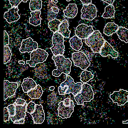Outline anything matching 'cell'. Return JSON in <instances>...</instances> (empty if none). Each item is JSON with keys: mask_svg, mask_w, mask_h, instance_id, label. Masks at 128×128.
<instances>
[{"mask_svg": "<svg viewBox=\"0 0 128 128\" xmlns=\"http://www.w3.org/2000/svg\"><path fill=\"white\" fill-rule=\"evenodd\" d=\"M10 4L12 6V8L14 7H17L19 4L22 2V0H9Z\"/></svg>", "mask_w": 128, "mask_h": 128, "instance_id": "8d00e7d4", "label": "cell"}, {"mask_svg": "<svg viewBox=\"0 0 128 128\" xmlns=\"http://www.w3.org/2000/svg\"><path fill=\"white\" fill-rule=\"evenodd\" d=\"M82 85L81 82L74 83V79L70 76L68 75H66V80L60 84V86L62 87H64L65 86H68V88L65 92V94L72 93L74 96L76 95L78 93H80Z\"/></svg>", "mask_w": 128, "mask_h": 128, "instance_id": "8992f818", "label": "cell"}, {"mask_svg": "<svg viewBox=\"0 0 128 128\" xmlns=\"http://www.w3.org/2000/svg\"><path fill=\"white\" fill-rule=\"evenodd\" d=\"M10 115L8 108L5 107L4 108V122L8 121Z\"/></svg>", "mask_w": 128, "mask_h": 128, "instance_id": "e575fe53", "label": "cell"}, {"mask_svg": "<svg viewBox=\"0 0 128 128\" xmlns=\"http://www.w3.org/2000/svg\"><path fill=\"white\" fill-rule=\"evenodd\" d=\"M64 38L61 34L56 32L52 37V44L53 46L50 48L54 55H62L64 51Z\"/></svg>", "mask_w": 128, "mask_h": 128, "instance_id": "277c9868", "label": "cell"}, {"mask_svg": "<svg viewBox=\"0 0 128 128\" xmlns=\"http://www.w3.org/2000/svg\"><path fill=\"white\" fill-rule=\"evenodd\" d=\"M115 10L114 7L112 4H109L105 8V12L102 16L104 18H112L114 17Z\"/></svg>", "mask_w": 128, "mask_h": 128, "instance_id": "484cf974", "label": "cell"}, {"mask_svg": "<svg viewBox=\"0 0 128 128\" xmlns=\"http://www.w3.org/2000/svg\"><path fill=\"white\" fill-rule=\"evenodd\" d=\"M51 8L52 9V11L55 13L58 14L59 12V9L56 7H52Z\"/></svg>", "mask_w": 128, "mask_h": 128, "instance_id": "ee69618b", "label": "cell"}, {"mask_svg": "<svg viewBox=\"0 0 128 128\" xmlns=\"http://www.w3.org/2000/svg\"><path fill=\"white\" fill-rule=\"evenodd\" d=\"M61 23L60 20L55 19L50 21L48 25L50 30L55 33L59 30V26Z\"/></svg>", "mask_w": 128, "mask_h": 128, "instance_id": "83f0119b", "label": "cell"}, {"mask_svg": "<svg viewBox=\"0 0 128 128\" xmlns=\"http://www.w3.org/2000/svg\"><path fill=\"white\" fill-rule=\"evenodd\" d=\"M96 8L94 4H83L81 12V18L82 19H87L92 20L96 17Z\"/></svg>", "mask_w": 128, "mask_h": 128, "instance_id": "ba28073f", "label": "cell"}, {"mask_svg": "<svg viewBox=\"0 0 128 128\" xmlns=\"http://www.w3.org/2000/svg\"><path fill=\"white\" fill-rule=\"evenodd\" d=\"M80 77H81L80 80L83 83H85L93 78L94 76L91 72L85 70L82 72L80 75Z\"/></svg>", "mask_w": 128, "mask_h": 128, "instance_id": "f546056e", "label": "cell"}, {"mask_svg": "<svg viewBox=\"0 0 128 128\" xmlns=\"http://www.w3.org/2000/svg\"><path fill=\"white\" fill-rule=\"evenodd\" d=\"M72 60L74 65L80 67L82 70H86L90 64L86 56L82 52L73 53Z\"/></svg>", "mask_w": 128, "mask_h": 128, "instance_id": "52a82bcc", "label": "cell"}, {"mask_svg": "<svg viewBox=\"0 0 128 128\" xmlns=\"http://www.w3.org/2000/svg\"><path fill=\"white\" fill-rule=\"evenodd\" d=\"M68 87L67 86H65L64 87H62L61 86H59L58 88V92L60 95H64L65 92L66 90H68Z\"/></svg>", "mask_w": 128, "mask_h": 128, "instance_id": "d590c367", "label": "cell"}, {"mask_svg": "<svg viewBox=\"0 0 128 128\" xmlns=\"http://www.w3.org/2000/svg\"><path fill=\"white\" fill-rule=\"evenodd\" d=\"M94 32L92 26L81 24L76 27L75 34L81 39L88 38Z\"/></svg>", "mask_w": 128, "mask_h": 128, "instance_id": "30bf717a", "label": "cell"}, {"mask_svg": "<svg viewBox=\"0 0 128 128\" xmlns=\"http://www.w3.org/2000/svg\"><path fill=\"white\" fill-rule=\"evenodd\" d=\"M25 120L24 119H22L16 121L14 123V124H24Z\"/></svg>", "mask_w": 128, "mask_h": 128, "instance_id": "b9f144b4", "label": "cell"}, {"mask_svg": "<svg viewBox=\"0 0 128 128\" xmlns=\"http://www.w3.org/2000/svg\"><path fill=\"white\" fill-rule=\"evenodd\" d=\"M68 24L67 20H65L62 22L59 26L58 32L66 38H68L70 34V31L68 30Z\"/></svg>", "mask_w": 128, "mask_h": 128, "instance_id": "ffe728a7", "label": "cell"}, {"mask_svg": "<svg viewBox=\"0 0 128 128\" xmlns=\"http://www.w3.org/2000/svg\"><path fill=\"white\" fill-rule=\"evenodd\" d=\"M35 103L30 102L26 106V112L30 114L34 112L35 110Z\"/></svg>", "mask_w": 128, "mask_h": 128, "instance_id": "1f68e13d", "label": "cell"}, {"mask_svg": "<svg viewBox=\"0 0 128 128\" xmlns=\"http://www.w3.org/2000/svg\"><path fill=\"white\" fill-rule=\"evenodd\" d=\"M31 18H29V22L31 24L35 26L41 24V18L40 17L41 11H36L30 12Z\"/></svg>", "mask_w": 128, "mask_h": 128, "instance_id": "44dd1931", "label": "cell"}, {"mask_svg": "<svg viewBox=\"0 0 128 128\" xmlns=\"http://www.w3.org/2000/svg\"><path fill=\"white\" fill-rule=\"evenodd\" d=\"M59 107L58 109V116L62 118H67L70 117L74 111V102L70 100V106H66L64 104V101H62L59 104Z\"/></svg>", "mask_w": 128, "mask_h": 128, "instance_id": "8fae6325", "label": "cell"}, {"mask_svg": "<svg viewBox=\"0 0 128 128\" xmlns=\"http://www.w3.org/2000/svg\"><path fill=\"white\" fill-rule=\"evenodd\" d=\"M35 73L36 76L40 78H44L46 75V67H44V66H36L35 68Z\"/></svg>", "mask_w": 128, "mask_h": 128, "instance_id": "f1b7e54d", "label": "cell"}, {"mask_svg": "<svg viewBox=\"0 0 128 128\" xmlns=\"http://www.w3.org/2000/svg\"><path fill=\"white\" fill-rule=\"evenodd\" d=\"M36 86L37 85L35 81L32 79L28 78L24 79L22 84V90L25 93H27L32 89L35 88Z\"/></svg>", "mask_w": 128, "mask_h": 128, "instance_id": "ac0fdd59", "label": "cell"}, {"mask_svg": "<svg viewBox=\"0 0 128 128\" xmlns=\"http://www.w3.org/2000/svg\"><path fill=\"white\" fill-rule=\"evenodd\" d=\"M123 124H128V120L126 121H123Z\"/></svg>", "mask_w": 128, "mask_h": 128, "instance_id": "7dc6e473", "label": "cell"}, {"mask_svg": "<svg viewBox=\"0 0 128 128\" xmlns=\"http://www.w3.org/2000/svg\"><path fill=\"white\" fill-rule=\"evenodd\" d=\"M100 53L103 57L110 55L113 58H117L118 56V52L114 50L107 41H105L104 45L101 48Z\"/></svg>", "mask_w": 128, "mask_h": 128, "instance_id": "9a60e30c", "label": "cell"}, {"mask_svg": "<svg viewBox=\"0 0 128 128\" xmlns=\"http://www.w3.org/2000/svg\"><path fill=\"white\" fill-rule=\"evenodd\" d=\"M43 92L42 87L38 84L35 88L32 89L27 92V94L32 99H38L42 96Z\"/></svg>", "mask_w": 128, "mask_h": 128, "instance_id": "cb8c5ba5", "label": "cell"}, {"mask_svg": "<svg viewBox=\"0 0 128 128\" xmlns=\"http://www.w3.org/2000/svg\"><path fill=\"white\" fill-rule=\"evenodd\" d=\"M48 54L44 50L40 48L33 51L30 54V59L26 61L31 67H35L36 64L42 63L46 60Z\"/></svg>", "mask_w": 128, "mask_h": 128, "instance_id": "5b68a950", "label": "cell"}, {"mask_svg": "<svg viewBox=\"0 0 128 128\" xmlns=\"http://www.w3.org/2000/svg\"><path fill=\"white\" fill-rule=\"evenodd\" d=\"M93 91L91 86L87 83H84L82 85L80 93L74 96L75 101L77 105H83L84 102H90L94 98Z\"/></svg>", "mask_w": 128, "mask_h": 128, "instance_id": "3957f363", "label": "cell"}, {"mask_svg": "<svg viewBox=\"0 0 128 128\" xmlns=\"http://www.w3.org/2000/svg\"><path fill=\"white\" fill-rule=\"evenodd\" d=\"M42 105H36L35 110L31 114L35 124H42L45 119V114Z\"/></svg>", "mask_w": 128, "mask_h": 128, "instance_id": "5bb4252c", "label": "cell"}, {"mask_svg": "<svg viewBox=\"0 0 128 128\" xmlns=\"http://www.w3.org/2000/svg\"><path fill=\"white\" fill-rule=\"evenodd\" d=\"M54 87L52 86L50 87L49 88V90H50V91H53V90H54Z\"/></svg>", "mask_w": 128, "mask_h": 128, "instance_id": "bcb514c9", "label": "cell"}, {"mask_svg": "<svg viewBox=\"0 0 128 128\" xmlns=\"http://www.w3.org/2000/svg\"><path fill=\"white\" fill-rule=\"evenodd\" d=\"M18 88L16 82H10L8 80L4 81V100L15 94Z\"/></svg>", "mask_w": 128, "mask_h": 128, "instance_id": "4fadbf2b", "label": "cell"}, {"mask_svg": "<svg viewBox=\"0 0 128 128\" xmlns=\"http://www.w3.org/2000/svg\"><path fill=\"white\" fill-rule=\"evenodd\" d=\"M12 54L10 47L8 46L4 47V64H6L10 61L11 59Z\"/></svg>", "mask_w": 128, "mask_h": 128, "instance_id": "4dcf8cb0", "label": "cell"}, {"mask_svg": "<svg viewBox=\"0 0 128 128\" xmlns=\"http://www.w3.org/2000/svg\"><path fill=\"white\" fill-rule=\"evenodd\" d=\"M10 116H13L16 114V106L14 104H11L8 106L7 107Z\"/></svg>", "mask_w": 128, "mask_h": 128, "instance_id": "836d02e7", "label": "cell"}, {"mask_svg": "<svg viewBox=\"0 0 128 128\" xmlns=\"http://www.w3.org/2000/svg\"><path fill=\"white\" fill-rule=\"evenodd\" d=\"M105 40L99 30L95 31L88 38H86L85 43L95 53H100V49L104 45Z\"/></svg>", "mask_w": 128, "mask_h": 128, "instance_id": "7a4b0ae2", "label": "cell"}, {"mask_svg": "<svg viewBox=\"0 0 128 128\" xmlns=\"http://www.w3.org/2000/svg\"><path fill=\"white\" fill-rule=\"evenodd\" d=\"M70 98H66L64 100V104L66 106H70Z\"/></svg>", "mask_w": 128, "mask_h": 128, "instance_id": "ab89813d", "label": "cell"}, {"mask_svg": "<svg viewBox=\"0 0 128 128\" xmlns=\"http://www.w3.org/2000/svg\"><path fill=\"white\" fill-rule=\"evenodd\" d=\"M26 100H24V99H22L21 98H19L17 99L15 103L16 105L24 106L25 104L26 103Z\"/></svg>", "mask_w": 128, "mask_h": 128, "instance_id": "f35d334b", "label": "cell"}, {"mask_svg": "<svg viewBox=\"0 0 128 128\" xmlns=\"http://www.w3.org/2000/svg\"><path fill=\"white\" fill-rule=\"evenodd\" d=\"M118 28V25L114 22H108L106 24L104 28V33L109 36L116 33Z\"/></svg>", "mask_w": 128, "mask_h": 128, "instance_id": "7402d4cb", "label": "cell"}, {"mask_svg": "<svg viewBox=\"0 0 128 128\" xmlns=\"http://www.w3.org/2000/svg\"><path fill=\"white\" fill-rule=\"evenodd\" d=\"M52 2H54L55 3H58V1L57 0H51Z\"/></svg>", "mask_w": 128, "mask_h": 128, "instance_id": "c3c4849f", "label": "cell"}, {"mask_svg": "<svg viewBox=\"0 0 128 128\" xmlns=\"http://www.w3.org/2000/svg\"><path fill=\"white\" fill-rule=\"evenodd\" d=\"M119 38L122 41H124L126 43L128 42V30L122 27H118L116 31Z\"/></svg>", "mask_w": 128, "mask_h": 128, "instance_id": "d4e9b609", "label": "cell"}, {"mask_svg": "<svg viewBox=\"0 0 128 128\" xmlns=\"http://www.w3.org/2000/svg\"><path fill=\"white\" fill-rule=\"evenodd\" d=\"M42 2L41 0H31L29 8L31 11H38L42 8Z\"/></svg>", "mask_w": 128, "mask_h": 128, "instance_id": "4316f807", "label": "cell"}, {"mask_svg": "<svg viewBox=\"0 0 128 128\" xmlns=\"http://www.w3.org/2000/svg\"><path fill=\"white\" fill-rule=\"evenodd\" d=\"M83 4H88L92 3V0H80Z\"/></svg>", "mask_w": 128, "mask_h": 128, "instance_id": "60d3db41", "label": "cell"}, {"mask_svg": "<svg viewBox=\"0 0 128 128\" xmlns=\"http://www.w3.org/2000/svg\"><path fill=\"white\" fill-rule=\"evenodd\" d=\"M56 96L54 92L51 94L50 96H48V104L52 106L55 102L56 100Z\"/></svg>", "mask_w": 128, "mask_h": 128, "instance_id": "d6a6232c", "label": "cell"}, {"mask_svg": "<svg viewBox=\"0 0 128 128\" xmlns=\"http://www.w3.org/2000/svg\"><path fill=\"white\" fill-rule=\"evenodd\" d=\"M66 0L67 1V2H70V1L72 0Z\"/></svg>", "mask_w": 128, "mask_h": 128, "instance_id": "f907efd6", "label": "cell"}, {"mask_svg": "<svg viewBox=\"0 0 128 128\" xmlns=\"http://www.w3.org/2000/svg\"><path fill=\"white\" fill-rule=\"evenodd\" d=\"M18 63H19V64H23L24 65V64H25V62L22 60H19V61L18 62Z\"/></svg>", "mask_w": 128, "mask_h": 128, "instance_id": "f6af8a7d", "label": "cell"}, {"mask_svg": "<svg viewBox=\"0 0 128 128\" xmlns=\"http://www.w3.org/2000/svg\"><path fill=\"white\" fill-rule=\"evenodd\" d=\"M28 0H22V2H27V1Z\"/></svg>", "mask_w": 128, "mask_h": 128, "instance_id": "681fc988", "label": "cell"}, {"mask_svg": "<svg viewBox=\"0 0 128 128\" xmlns=\"http://www.w3.org/2000/svg\"><path fill=\"white\" fill-rule=\"evenodd\" d=\"M69 42L70 46L76 51H79L83 45L81 39L79 38L77 36H74L71 38Z\"/></svg>", "mask_w": 128, "mask_h": 128, "instance_id": "603a6c76", "label": "cell"}, {"mask_svg": "<svg viewBox=\"0 0 128 128\" xmlns=\"http://www.w3.org/2000/svg\"><path fill=\"white\" fill-rule=\"evenodd\" d=\"M101 0L106 2V3L109 4H112L114 1V0Z\"/></svg>", "mask_w": 128, "mask_h": 128, "instance_id": "7bdbcfd3", "label": "cell"}, {"mask_svg": "<svg viewBox=\"0 0 128 128\" xmlns=\"http://www.w3.org/2000/svg\"><path fill=\"white\" fill-rule=\"evenodd\" d=\"M128 91L120 90L119 91H114L110 96V98L114 103H117L118 106H124L128 101Z\"/></svg>", "mask_w": 128, "mask_h": 128, "instance_id": "9c48e42d", "label": "cell"}, {"mask_svg": "<svg viewBox=\"0 0 128 128\" xmlns=\"http://www.w3.org/2000/svg\"><path fill=\"white\" fill-rule=\"evenodd\" d=\"M19 10L18 6L14 7L9 9L8 12L4 13V18L9 23L18 21L20 18V16L18 13Z\"/></svg>", "mask_w": 128, "mask_h": 128, "instance_id": "2e32d148", "label": "cell"}, {"mask_svg": "<svg viewBox=\"0 0 128 128\" xmlns=\"http://www.w3.org/2000/svg\"><path fill=\"white\" fill-rule=\"evenodd\" d=\"M38 48V44L36 42H34L30 38L22 40V46L19 50L21 53L26 52H30L36 50Z\"/></svg>", "mask_w": 128, "mask_h": 128, "instance_id": "7c38bea8", "label": "cell"}, {"mask_svg": "<svg viewBox=\"0 0 128 128\" xmlns=\"http://www.w3.org/2000/svg\"><path fill=\"white\" fill-rule=\"evenodd\" d=\"M65 16L70 18H73L78 13V8L75 4H68L66 9L63 11Z\"/></svg>", "mask_w": 128, "mask_h": 128, "instance_id": "d6986e66", "label": "cell"}, {"mask_svg": "<svg viewBox=\"0 0 128 128\" xmlns=\"http://www.w3.org/2000/svg\"><path fill=\"white\" fill-rule=\"evenodd\" d=\"M4 46H5L9 44V36L6 31H4Z\"/></svg>", "mask_w": 128, "mask_h": 128, "instance_id": "74e56055", "label": "cell"}, {"mask_svg": "<svg viewBox=\"0 0 128 128\" xmlns=\"http://www.w3.org/2000/svg\"><path fill=\"white\" fill-rule=\"evenodd\" d=\"M14 104L16 106V114L14 116H10L12 122L14 123L16 121L25 118L26 116V106L27 103H25L24 106L16 104L14 103Z\"/></svg>", "mask_w": 128, "mask_h": 128, "instance_id": "e0dca14e", "label": "cell"}, {"mask_svg": "<svg viewBox=\"0 0 128 128\" xmlns=\"http://www.w3.org/2000/svg\"><path fill=\"white\" fill-rule=\"evenodd\" d=\"M52 58L57 67V69L54 70L52 72L53 76L58 77L62 73L66 75L70 74L72 62L69 59H66L62 55L54 56Z\"/></svg>", "mask_w": 128, "mask_h": 128, "instance_id": "6da1fadb", "label": "cell"}]
</instances>
